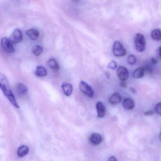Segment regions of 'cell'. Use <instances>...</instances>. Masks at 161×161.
I'll return each instance as SVG.
<instances>
[{
    "label": "cell",
    "instance_id": "29",
    "mask_svg": "<svg viewBox=\"0 0 161 161\" xmlns=\"http://www.w3.org/2000/svg\"><path fill=\"white\" fill-rule=\"evenodd\" d=\"M159 139H160V141H161V132H160V134H159Z\"/></svg>",
    "mask_w": 161,
    "mask_h": 161
},
{
    "label": "cell",
    "instance_id": "5",
    "mask_svg": "<svg viewBox=\"0 0 161 161\" xmlns=\"http://www.w3.org/2000/svg\"><path fill=\"white\" fill-rule=\"evenodd\" d=\"M80 90L82 92L89 98H92L94 95V92L91 87L89 84L84 81H81L80 84Z\"/></svg>",
    "mask_w": 161,
    "mask_h": 161
},
{
    "label": "cell",
    "instance_id": "3",
    "mask_svg": "<svg viewBox=\"0 0 161 161\" xmlns=\"http://www.w3.org/2000/svg\"><path fill=\"white\" fill-rule=\"evenodd\" d=\"M113 53L116 57L124 56L126 54L127 51L120 41H116L113 44Z\"/></svg>",
    "mask_w": 161,
    "mask_h": 161
},
{
    "label": "cell",
    "instance_id": "20",
    "mask_svg": "<svg viewBox=\"0 0 161 161\" xmlns=\"http://www.w3.org/2000/svg\"><path fill=\"white\" fill-rule=\"evenodd\" d=\"M32 51L33 54L35 55L36 56H39L40 55L42 54V53H43V48L40 46L36 45V46L33 47Z\"/></svg>",
    "mask_w": 161,
    "mask_h": 161
},
{
    "label": "cell",
    "instance_id": "23",
    "mask_svg": "<svg viewBox=\"0 0 161 161\" xmlns=\"http://www.w3.org/2000/svg\"><path fill=\"white\" fill-rule=\"evenodd\" d=\"M155 110L159 115H161V102H159L156 105Z\"/></svg>",
    "mask_w": 161,
    "mask_h": 161
},
{
    "label": "cell",
    "instance_id": "12",
    "mask_svg": "<svg viewBox=\"0 0 161 161\" xmlns=\"http://www.w3.org/2000/svg\"><path fill=\"white\" fill-rule=\"evenodd\" d=\"M26 34L31 40H36L39 36V32L35 29H28L26 31Z\"/></svg>",
    "mask_w": 161,
    "mask_h": 161
},
{
    "label": "cell",
    "instance_id": "27",
    "mask_svg": "<svg viewBox=\"0 0 161 161\" xmlns=\"http://www.w3.org/2000/svg\"><path fill=\"white\" fill-rule=\"evenodd\" d=\"M108 161H116L117 159H116L115 156H111V157H110L109 159H108Z\"/></svg>",
    "mask_w": 161,
    "mask_h": 161
},
{
    "label": "cell",
    "instance_id": "19",
    "mask_svg": "<svg viewBox=\"0 0 161 161\" xmlns=\"http://www.w3.org/2000/svg\"><path fill=\"white\" fill-rule=\"evenodd\" d=\"M151 37L154 40L160 41L161 40V30L159 29H155L151 32Z\"/></svg>",
    "mask_w": 161,
    "mask_h": 161
},
{
    "label": "cell",
    "instance_id": "8",
    "mask_svg": "<svg viewBox=\"0 0 161 161\" xmlns=\"http://www.w3.org/2000/svg\"><path fill=\"white\" fill-rule=\"evenodd\" d=\"M98 116L99 118H102L106 115V108L101 102H98L96 104Z\"/></svg>",
    "mask_w": 161,
    "mask_h": 161
},
{
    "label": "cell",
    "instance_id": "9",
    "mask_svg": "<svg viewBox=\"0 0 161 161\" xmlns=\"http://www.w3.org/2000/svg\"><path fill=\"white\" fill-rule=\"evenodd\" d=\"M102 137L99 134L94 133L92 134L89 137V141L92 144L97 145L101 143Z\"/></svg>",
    "mask_w": 161,
    "mask_h": 161
},
{
    "label": "cell",
    "instance_id": "28",
    "mask_svg": "<svg viewBox=\"0 0 161 161\" xmlns=\"http://www.w3.org/2000/svg\"><path fill=\"white\" fill-rule=\"evenodd\" d=\"M159 55H160V57H161V46L160 47V48H159Z\"/></svg>",
    "mask_w": 161,
    "mask_h": 161
},
{
    "label": "cell",
    "instance_id": "7",
    "mask_svg": "<svg viewBox=\"0 0 161 161\" xmlns=\"http://www.w3.org/2000/svg\"><path fill=\"white\" fill-rule=\"evenodd\" d=\"M117 75L120 80L125 81L128 78V71L125 67L120 66L117 70Z\"/></svg>",
    "mask_w": 161,
    "mask_h": 161
},
{
    "label": "cell",
    "instance_id": "2",
    "mask_svg": "<svg viewBox=\"0 0 161 161\" xmlns=\"http://www.w3.org/2000/svg\"><path fill=\"white\" fill-rule=\"evenodd\" d=\"M135 45L136 48L138 52H142L145 50L146 40L143 35L137 34L135 37Z\"/></svg>",
    "mask_w": 161,
    "mask_h": 161
},
{
    "label": "cell",
    "instance_id": "22",
    "mask_svg": "<svg viewBox=\"0 0 161 161\" xmlns=\"http://www.w3.org/2000/svg\"><path fill=\"white\" fill-rule=\"evenodd\" d=\"M117 67V64L115 61H111L108 65V68L112 70H115Z\"/></svg>",
    "mask_w": 161,
    "mask_h": 161
},
{
    "label": "cell",
    "instance_id": "15",
    "mask_svg": "<svg viewBox=\"0 0 161 161\" xmlns=\"http://www.w3.org/2000/svg\"><path fill=\"white\" fill-rule=\"evenodd\" d=\"M29 152V148L26 146H20L17 151L18 156L20 157H23L28 154Z\"/></svg>",
    "mask_w": 161,
    "mask_h": 161
},
{
    "label": "cell",
    "instance_id": "24",
    "mask_svg": "<svg viewBox=\"0 0 161 161\" xmlns=\"http://www.w3.org/2000/svg\"><path fill=\"white\" fill-rule=\"evenodd\" d=\"M120 85V87H122V88H125L127 86L126 83L124 81L121 80Z\"/></svg>",
    "mask_w": 161,
    "mask_h": 161
},
{
    "label": "cell",
    "instance_id": "25",
    "mask_svg": "<svg viewBox=\"0 0 161 161\" xmlns=\"http://www.w3.org/2000/svg\"><path fill=\"white\" fill-rule=\"evenodd\" d=\"M154 114V111H153L150 110L148 111H146L144 113V115H153Z\"/></svg>",
    "mask_w": 161,
    "mask_h": 161
},
{
    "label": "cell",
    "instance_id": "17",
    "mask_svg": "<svg viewBox=\"0 0 161 161\" xmlns=\"http://www.w3.org/2000/svg\"><path fill=\"white\" fill-rule=\"evenodd\" d=\"M47 64L53 70L58 71L60 70V67L57 62L54 59H50L47 62Z\"/></svg>",
    "mask_w": 161,
    "mask_h": 161
},
{
    "label": "cell",
    "instance_id": "13",
    "mask_svg": "<svg viewBox=\"0 0 161 161\" xmlns=\"http://www.w3.org/2000/svg\"><path fill=\"white\" fill-rule=\"evenodd\" d=\"M121 96L119 94L117 93L112 94L109 99V102L112 105H116V104L120 103L121 102Z\"/></svg>",
    "mask_w": 161,
    "mask_h": 161
},
{
    "label": "cell",
    "instance_id": "4",
    "mask_svg": "<svg viewBox=\"0 0 161 161\" xmlns=\"http://www.w3.org/2000/svg\"><path fill=\"white\" fill-rule=\"evenodd\" d=\"M2 46V48L8 53L13 54L15 52V48L13 46V43L10 41V39L7 38L3 37L1 41Z\"/></svg>",
    "mask_w": 161,
    "mask_h": 161
},
{
    "label": "cell",
    "instance_id": "6",
    "mask_svg": "<svg viewBox=\"0 0 161 161\" xmlns=\"http://www.w3.org/2000/svg\"><path fill=\"white\" fill-rule=\"evenodd\" d=\"M9 39L13 44H17L20 42L22 39V33L21 30L19 29H15Z\"/></svg>",
    "mask_w": 161,
    "mask_h": 161
},
{
    "label": "cell",
    "instance_id": "21",
    "mask_svg": "<svg viewBox=\"0 0 161 161\" xmlns=\"http://www.w3.org/2000/svg\"><path fill=\"white\" fill-rule=\"evenodd\" d=\"M136 58L133 55H130L128 58V63L129 64L134 65L136 63Z\"/></svg>",
    "mask_w": 161,
    "mask_h": 161
},
{
    "label": "cell",
    "instance_id": "18",
    "mask_svg": "<svg viewBox=\"0 0 161 161\" xmlns=\"http://www.w3.org/2000/svg\"><path fill=\"white\" fill-rule=\"evenodd\" d=\"M35 74L37 76L42 77L46 76L47 75V72L46 70L44 67L39 66H38L37 67L36 72H35Z\"/></svg>",
    "mask_w": 161,
    "mask_h": 161
},
{
    "label": "cell",
    "instance_id": "26",
    "mask_svg": "<svg viewBox=\"0 0 161 161\" xmlns=\"http://www.w3.org/2000/svg\"><path fill=\"white\" fill-rule=\"evenodd\" d=\"M151 61H152V63L153 64L155 65L157 63V60L155 58H152V59H151Z\"/></svg>",
    "mask_w": 161,
    "mask_h": 161
},
{
    "label": "cell",
    "instance_id": "10",
    "mask_svg": "<svg viewBox=\"0 0 161 161\" xmlns=\"http://www.w3.org/2000/svg\"><path fill=\"white\" fill-rule=\"evenodd\" d=\"M62 87L63 91L66 96L67 97L71 96L73 91V87L71 84L64 83L62 84Z\"/></svg>",
    "mask_w": 161,
    "mask_h": 161
},
{
    "label": "cell",
    "instance_id": "11",
    "mask_svg": "<svg viewBox=\"0 0 161 161\" xmlns=\"http://www.w3.org/2000/svg\"><path fill=\"white\" fill-rule=\"evenodd\" d=\"M123 107L126 109L130 110L133 109L135 107V102L132 99L128 98L125 99L123 102Z\"/></svg>",
    "mask_w": 161,
    "mask_h": 161
},
{
    "label": "cell",
    "instance_id": "1",
    "mask_svg": "<svg viewBox=\"0 0 161 161\" xmlns=\"http://www.w3.org/2000/svg\"><path fill=\"white\" fill-rule=\"evenodd\" d=\"M0 88L4 95L8 98L9 100L17 108H19L20 107L16 102L15 97L11 90L9 86V81L4 75H0Z\"/></svg>",
    "mask_w": 161,
    "mask_h": 161
},
{
    "label": "cell",
    "instance_id": "16",
    "mask_svg": "<svg viewBox=\"0 0 161 161\" xmlns=\"http://www.w3.org/2000/svg\"><path fill=\"white\" fill-rule=\"evenodd\" d=\"M17 91L19 94L23 95L28 93V89L25 85L22 83H19L17 85Z\"/></svg>",
    "mask_w": 161,
    "mask_h": 161
},
{
    "label": "cell",
    "instance_id": "14",
    "mask_svg": "<svg viewBox=\"0 0 161 161\" xmlns=\"http://www.w3.org/2000/svg\"><path fill=\"white\" fill-rule=\"evenodd\" d=\"M145 69L143 67H139L135 70L133 73V76L135 79H141L144 75Z\"/></svg>",
    "mask_w": 161,
    "mask_h": 161
},
{
    "label": "cell",
    "instance_id": "30",
    "mask_svg": "<svg viewBox=\"0 0 161 161\" xmlns=\"http://www.w3.org/2000/svg\"><path fill=\"white\" fill-rule=\"evenodd\" d=\"M75 1H78V0H75Z\"/></svg>",
    "mask_w": 161,
    "mask_h": 161
}]
</instances>
